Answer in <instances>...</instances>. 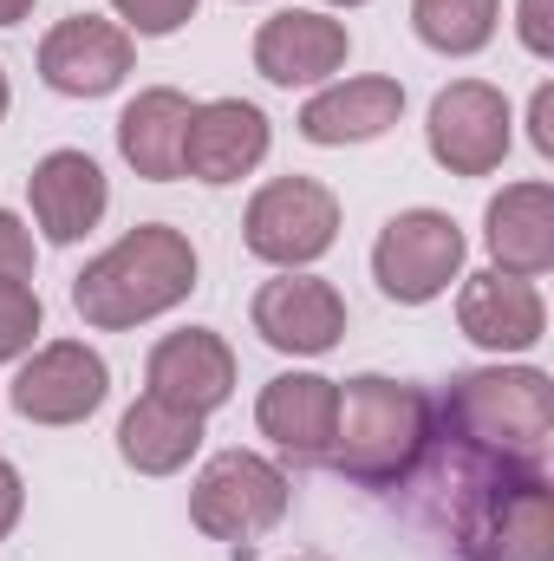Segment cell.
I'll return each mask as SVG.
<instances>
[{
	"label": "cell",
	"mask_w": 554,
	"mask_h": 561,
	"mask_svg": "<svg viewBox=\"0 0 554 561\" xmlns=\"http://www.w3.org/2000/svg\"><path fill=\"white\" fill-rule=\"evenodd\" d=\"M430 419L476 470H542L554 437V379L542 366H476L450 379Z\"/></svg>",
	"instance_id": "obj_1"
},
{
	"label": "cell",
	"mask_w": 554,
	"mask_h": 561,
	"mask_svg": "<svg viewBox=\"0 0 554 561\" xmlns=\"http://www.w3.org/2000/svg\"><path fill=\"white\" fill-rule=\"evenodd\" d=\"M437 444L430 399L385 379V373H359L339 386V412H333V444H326V470H339L359 490H405L424 470V450Z\"/></svg>",
	"instance_id": "obj_2"
},
{
	"label": "cell",
	"mask_w": 554,
	"mask_h": 561,
	"mask_svg": "<svg viewBox=\"0 0 554 561\" xmlns=\"http://www.w3.org/2000/svg\"><path fill=\"white\" fill-rule=\"evenodd\" d=\"M196 294V242L170 222L125 229L105 255H92L72 275V307L99 333H131L143 320L183 307Z\"/></svg>",
	"instance_id": "obj_3"
},
{
	"label": "cell",
	"mask_w": 554,
	"mask_h": 561,
	"mask_svg": "<svg viewBox=\"0 0 554 561\" xmlns=\"http://www.w3.org/2000/svg\"><path fill=\"white\" fill-rule=\"evenodd\" d=\"M463 561H554V490L542 470H476L450 510Z\"/></svg>",
	"instance_id": "obj_4"
},
{
	"label": "cell",
	"mask_w": 554,
	"mask_h": 561,
	"mask_svg": "<svg viewBox=\"0 0 554 561\" xmlns=\"http://www.w3.org/2000/svg\"><path fill=\"white\" fill-rule=\"evenodd\" d=\"M293 503V483L262 450H216L189 483V523L209 542H255Z\"/></svg>",
	"instance_id": "obj_5"
},
{
	"label": "cell",
	"mask_w": 554,
	"mask_h": 561,
	"mask_svg": "<svg viewBox=\"0 0 554 561\" xmlns=\"http://www.w3.org/2000/svg\"><path fill=\"white\" fill-rule=\"evenodd\" d=\"M242 242L255 262L268 268H313L333 242H339V196L320 176H275L249 196L242 216Z\"/></svg>",
	"instance_id": "obj_6"
},
{
	"label": "cell",
	"mask_w": 554,
	"mask_h": 561,
	"mask_svg": "<svg viewBox=\"0 0 554 561\" xmlns=\"http://www.w3.org/2000/svg\"><path fill=\"white\" fill-rule=\"evenodd\" d=\"M463 255L470 242L443 209H405L372 242V280L399 307H430L437 294H450V280H463Z\"/></svg>",
	"instance_id": "obj_7"
},
{
	"label": "cell",
	"mask_w": 554,
	"mask_h": 561,
	"mask_svg": "<svg viewBox=\"0 0 554 561\" xmlns=\"http://www.w3.org/2000/svg\"><path fill=\"white\" fill-rule=\"evenodd\" d=\"M424 144L430 157L450 170V176H496L509 144H516V118H509V99L483 79H457L430 99V118H424Z\"/></svg>",
	"instance_id": "obj_8"
},
{
	"label": "cell",
	"mask_w": 554,
	"mask_h": 561,
	"mask_svg": "<svg viewBox=\"0 0 554 561\" xmlns=\"http://www.w3.org/2000/svg\"><path fill=\"white\" fill-rule=\"evenodd\" d=\"M7 399L26 424H85L112 399V366L85 340H53L33 346V359H20Z\"/></svg>",
	"instance_id": "obj_9"
},
{
	"label": "cell",
	"mask_w": 554,
	"mask_h": 561,
	"mask_svg": "<svg viewBox=\"0 0 554 561\" xmlns=\"http://www.w3.org/2000/svg\"><path fill=\"white\" fill-rule=\"evenodd\" d=\"M131 59H138V39L118 20H99V13H66L39 39V79L59 99H105V92H118L131 79Z\"/></svg>",
	"instance_id": "obj_10"
},
{
	"label": "cell",
	"mask_w": 554,
	"mask_h": 561,
	"mask_svg": "<svg viewBox=\"0 0 554 561\" xmlns=\"http://www.w3.org/2000/svg\"><path fill=\"white\" fill-rule=\"evenodd\" d=\"M249 320H255L262 346L293 353V359H320V353H333L346 340V300H339V287L320 275H300V268L262 280L255 300H249Z\"/></svg>",
	"instance_id": "obj_11"
},
{
	"label": "cell",
	"mask_w": 554,
	"mask_h": 561,
	"mask_svg": "<svg viewBox=\"0 0 554 561\" xmlns=\"http://www.w3.org/2000/svg\"><path fill=\"white\" fill-rule=\"evenodd\" d=\"M353 59V33L346 20L320 13V7H280L255 33V72L268 85H326L339 66Z\"/></svg>",
	"instance_id": "obj_12"
},
{
	"label": "cell",
	"mask_w": 554,
	"mask_h": 561,
	"mask_svg": "<svg viewBox=\"0 0 554 561\" xmlns=\"http://www.w3.org/2000/svg\"><path fill=\"white\" fill-rule=\"evenodd\" d=\"M268 112L249 105V99H209L189 112V131H183V176L222 190V183H242L249 170L268 163Z\"/></svg>",
	"instance_id": "obj_13"
},
{
	"label": "cell",
	"mask_w": 554,
	"mask_h": 561,
	"mask_svg": "<svg viewBox=\"0 0 554 561\" xmlns=\"http://www.w3.org/2000/svg\"><path fill=\"white\" fill-rule=\"evenodd\" d=\"M143 386H150V399H170V405L209 419V412L229 405V392H235V353H229V340L209 333V327L163 333V340L150 346V359H143Z\"/></svg>",
	"instance_id": "obj_14"
},
{
	"label": "cell",
	"mask_w": 554,
	"mask_h": 561,
	"mask_svg": "<svg viewBox=\"0 0 554 561\" xmlns=\"http://www.w3.org/2000/svg\"><path fill=\"white\" fill-rule=\"evenodd\" d=\"M26 203H33L39 236L59 242V249H72V242H85L105 222L112 183H105V170L85 150H46L33 163V176H26Z\"/></svg>",
	"instance_id": "obj_15"
},
{
	"label": "cell",
	"mask_w": 554,
	"mask_h": 561,
	"mask_svg": "<svg viewBox=\"0 0 554 561\" xmlns=\"http://www.w3.org/2000/svg\"><path fill=\"white\" fill-rule=\"evenodd\" d=\"M457 327H463L483 353L509 359V353L542 346V333H549V300H542L535 280L483 268V275H463V287H457Z\"/></svg>",
	"instance_id": "obj_16"
},
{
	"label": "cell",
	"mask_w": 554,
	"mask_h": 561,
	"mask_svg": "<svg viewBox=\"0 0 554 561\" xmlns=\"http://www.w3.org/2000/svg\"><path fill=\"white\" fill-rule=\"evenodd\" d=\"M483 249H489L496 275H516V280H542L554 268V190L542 176L503 183V196H489Z\"/></svg>",
	"instance_id": "obj_17"
},
{
	"label": "cell",
	"mask_w": 554,
	"mask_h": 561,
	"mask_svg": "<svg viewBox=\"0 0 554 561\" xmlns=\"http://www.w3.org/2000/svg\"><path fill=\"white\" fill-rule=\"evenodd\" d=\"M333 412H339V379H320V373H280L255 399L262 437L275 444L280 457H293V463H326Z\"/></svg>",
	"instance_id": "obj_18"
},
{
	"label": "cell",
	"mask_w": 554,
	"mask_h": 561,
	"mask_svg": "<svg viewBox=\"0 0 554 561\" xmlns=\"http://www.w3.org/2000/svg\"><path fill=\"white\" fill-rule=\"evenodd\" d=\"M399 118H405V85L385 79V72H366V79L320 85L300 105V138L326 144V150L333 144H372V138H385Z\"/></svg>",
	"instance_id": "obj_19"
},
{
	"label": "cell",
	"mask_w": 554,
	"mask_h": 561,
	"mask_svg": "<svg viewBox=\"0 0 554 561\" xmlns=\"http://www.w3.org/2000/svg\"><path fill=\"white\" fill-rule=\"evenodd\" d=\"M189 99L176 85H150L118 112V150L143 183H176L183 176V131H189Z\"/></svg>",
	"instance_id": "obj_20"
},
{
	"label": "cell",
	"mask_w": 554,
	"mask_h": 561,
	"mask_svg": "<svg viewBox=\"0 0 554 561\" xmlns=\"http://www.w3.org/2000/svg\"><path fill=\"white\" fill-rule=\"evenodd\" d=\"M196 450H203V419L183 412V405H170V399L143 392L138 405L118 419V457L138 477H176Z\"/></svg>",
	"instance_id": "obj_21"
},
{
	"label": "cell",
	"mask_w": 554,
	"mask_h": 561,
	"mask_svg": "<svg viewBox=\"0 0 554 561\" xmlns=\"http://www.w3.org/2000/svg\"><path fill=\"white\" fill-rule=\"evenodd\" d=\"M417 39L443 59H470L496 39L503 26V0H412Z\"/></svg>",
	"instance_id": "obj_22"
},
{
	"label": "cell",
	"mask_w": 554,
	"mask_h": 561,
	"mask_svg": "<svg viewBox=\"0 0 554 561\" xmlns=\"http://www.w3.org/2000/svg\"><path fill=\"white\" fill-rule=\"evenodd\" d=\"M46 327V307L33 294V280H0V366L7 359H26L33 340Z\"/></svg>",
	"instance_id": "obj_23"
},
{
	"label": "cell",
	"mask_w": 554,
	"mask_h": 561,
	"mask_svg": "<svg viewBox=\"0 0 554 561\" xmlns=\"http://www.w3.org/2000/svg\"><path fill=\"white\" fill-rule=\"evenodd\" d=\"M112 7H118V26L131 39H163V33L196 20V0H112Z\"/></svg>",
	"instance_id": "obj_24"
},
{
	"label": "cell",
	"mask_w": 554,
	"mask_h": 561,
	"mask_svg": "<svg viewBox=\"0 0 554 561\" xmlns=\"http://www.w3.org/2000/svg\"><path fill=\"white\" fill-rule=\"evenodd\" d=\"M0 280H33V229L0 209Z\"/></svg>",
	"instance_id": "obj_25"
},
{
	"label": "cell",
	"mask_w": 554,
	"mask_h": 561,
	"mask_svg": "<svg viewBox=\"0 0 554 561\" xmlns=\"http://www.w3.org/2000/svg\"><path fill=\"white\" fill-rule=\"evenodd\" d=\"M516 33H522V46H529L535 59H549V53H554V33H549V0H522V20H516Z\"/></svg>",
	"instance_id": "obj_26"
},
{
	"label": "cell",
	"mask_w": 554,
	"mask_h": 561,
	"mask_svg": "<svg viewBox=\"0 0 554 561\" xmlns=\"http://www.w3.org/2000/svg\"><path fill=\"white\" fill-rule=\"evenodd\" d=\"M20 510H26V483H20V470L0 457V542L13 536V523H20Z\"/></svg>",
	"instance_id": "obj_27"
},
{
	"label": "cell",
	"mask_w": 554,
	"mask_h": 561,
	"mask_svg": "<svg viewBox=\"0 0 554 561\" xmlns=\"http://www.w3.org/2000/svg\"><path fill=\"white\" fill-rule=\"evenodd\" d=\"M529 138H535L542 157H554V85H542L535 105H529Z\"/></svg>",
	"instance_id": "obj_28"
},
{
	"label": "cell",
	"mask_w": 554,
	"mask_h": 561,
	"mask_svg": "<svg viewBox=\"0 0 554 561\" xmlns=\"http://www.w3.org/2000/svg\"><path fill=\"white\" fill-rule=\"evenodd\" d=\"M33 13V0H0V26H20Z\"/></svg>",
	"instance_id": "obj_29"
},
{
	"label": "cell",
	"mask_w": 554,
	"mask_h": 561,
	"mask_svg": "<svg viewBox=\"0 0 554 561\" xmlns=\"http://www.w3.org/2000/svg\"><path fill=\"white\" fill-rule=\"evenodd\" d=\"M7 105H13V85H7V72H0V118H7Z\"/></svg>",
	"instance_id": "obj_30"
},
{
	"label": "cell",
	"mask_w": 554,
	"mask_h": 561,
	"mask_svg": "<svg viewBox=\"0 0 554 561\" xmlns=\"http://www.w3.org/2000/svg\"><path fill=\"white\" fill-rule=\"evenodd\" d=\"M326 7H366V0H326Z\"/></svg>",
	"instance_id": "obj_31"
}]
</instances>
